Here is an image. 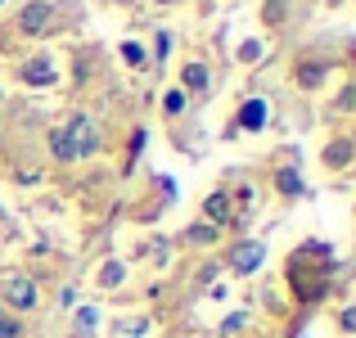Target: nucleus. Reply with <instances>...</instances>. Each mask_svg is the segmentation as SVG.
<instances>
[{"instance_id": "f257e3e1", "label": "nucleus", "mask_w": 356, "mask_h": 338, "mask_svg": "<svg viewBox=\"0 0 356 338\" xmlns=\"http://www.w3.org/2000/svg\"><path fill=\"white\" fill-rule=\"evenodd\" d=\"M50 149H54V158H63V163H72V158H90V154L99 149L95 122H90L86 113H77L68 127H59V131L50 136Z\"/></svg>"}, {"instance_id": "f03ea898", "label": "nucleus", "mask_w": 356, "mask_h": 338, "mask_svg": "<svg viewBox=\"0 0 356 338\" xmlns=\"http://www.w3.org/2000/svg\"><path fill=\"white\" fill-rule=\"evenodd\" d=\"M5 298L18 307V312H32V307H36V284L23 280V275H9L5 280Z\"/></svg>"}, {"instance_id": "7ed1b4c3", "label": "nucleus", "mask_w": 356, "mask_h": 338, "mask_svg": "<svg viewBox=\"0 0 356 338\" xmlns=\"http://www.w3.org/2000/svg\"><path fill=\"white\" fill-rule=\"evenodd\" d=\"M23 81H27V86H50V81H54V63H50V54H36V59H27Z\"/></svg>"}, {"instance_id": "20e7f679", "label": "nucleus", "mask_w": 356, "mask_h": 338, "mask_svg": "<svg viewBox=\"0 0 356 338\" xmlns=\"http://www.w3.org/2000/svg\"><path fill=\"white\" fill-rule=\"evenodd\" d=\"M50 14H54V9L45 5V0H36V5H27L23 14H18V27H23V32H41V27L50 23Z\"/></svg>"}, {"instance_id": "39448f33", "label": "nucleus", "mask_w": 356, "mask_h": 338, "mask_svg": "<svg viewBox=\"0 0 356 338\" xmlns=\"http://www.w3.org/2000/svg\"><path fill=\"white\" fill-rule=\"evenodd\" d=\"M239 127L243 131H261L266 127V99H248V104L239 108Z\"/></svg>"}, {"instance_id": "423d86ee", "label": "nucleus", "mask_w": 356, "mask_h": 338, "mask_svg": "<svg viewBox=\"0 0 356 338\" xmlns=\"http://www.w3.org/2000/svg\"><path fill=\"white\" fill-rule=\"evenodd\" d=\"M261 257H266L261 243H243V248L235 252V271H239V275H252V271L261 266Z\"/></svg>"}, {"instance_id": "0eeeda50", "label": "nucleus", "mask_w": 356, "mask_h": 338, "mask_svg": "<svg viewBox=\"0 0 356 338\" xmlns=\"http://www.w3.org/2000/svg\"><path fill=\"white\" fill-rule=\"evenodd\" d=\"M181 81H185V90H208V68L203 63H185V72H181Z\"/></svg>"}, {"instance_id": "6e6552de", "label": "nucleus", "mask_w": 356, "mask_h": 338, "mask_svg": "<svg viewBox=\"0 0 356 338\" xmlns=\"http://www.w3.org/2000/svg\"><path fill=\"white\" fill-rule=\"evenodd\" d=\"M203 212L212 217V225H221V221L230 217V199H226V194H212V199H208V208H203Z\"/></svg>"}, {"instance_id": "1a4fd4ad", "label": "nucleus", "mask_w": 356, "mask_h": 338, "mask_svg": "<svg viewBox=\"0 0 356 338\" xmlns=\"http://www.w3.org/2000/svg\"><path fill=\"white\" fill-rule=\"evenodd\" d=\"M275 185H280V190H284V194H302V176H298L293 167H284V172L275 176Z\"/></svg>"}, {"instance_id": "9d476101", "label": "nucleus", "mask_w": 356, "mask_h": 338, "mask_svg": "<svg viewBox=\"0 0 356 338\" xmlns=\"http://www.w3.org/2000/svg\"><path fill=\"white\" fill-rule=\"evenodd\" d=\"M163 113H167V118L185 113V90H167V95H163Z\"/></svg>"}, {"instance_id": "9b49d317", "label": "nucleus", "mask_w": 356, "mask_h": 338, "mask_svg": "<svg viewBox=\"0 0 356 338\" xmlns=\"http://www.w3.org/2000/svg\"><path fill=\"white\" fill-rule=\"evenodd\" d=\"M348 158H352V145H348V140H339V145H330L325 163H330V167H339V163H348Z\"/></svg>"}, {"instance_id": "f8f14e48", "label": "nucleus", "mask_w": 356, "mask_h": 338, "mask_svg": "<svg viewBox=\"0 0 356 338\" xmlns=\"http://www.w3.org/2000/svg\"><path fill=\"white\" fill-rule=\"evenodd\" d=\"M95 321H99V312H95V307H81V312H77V325H81V330H95Z\"/></svg>"}, {"instance_id": "ddd939ff", "label": "nucleus", "mask_w": 356, "mask_h": 338, "mask_svg": "<svg viewBox=\"0 0 356 338\" xmlns=\"http://www.w3.org/2000/svg\"><path fill=\"white\" fill-rule=\"evenodd\" d=\"M122 59H127V63H136V68H140V63H145V50H140L136 41H127V45H122Z\"/></svg>"}, {"instance_id": "4468645a", "label": "nucleus", "mask_w": 356, "mask_h": 338, "mask_svg": "<svg viewBox=\"0 0 356 338\" xmlns=\"http://www.w3.org/2000/svg\"><path fill=\"white\" fill-rule=\"evenodd\" d=\"M0 338H18V321L5 316V312H0Z\"/></svg>"}, {"instance_id": "2eb2a0df", "label": "nucleus", "mask_w": 356, "mask_h": 338, "mask_svg": "<svg viewBox=\"0 0 356 338\" xmlns=\"http://www.w3.org/2000/svg\"><path fill=\"white\" fill-rule=\"evenodd\" d=\"M298 77H302V86H316V81H321V77H325V68H312V63H307V68H302V72H298Z\"/></svg>"}, {"instance_id": "dca6fc26", "label": "nucleus", "mask_w": 356, "mask_h": 338, "mask_svg": "<svg viewBox=\"0 0 356 338\" xmlns=\"http://www.w3.org/2000/svg\"><path fill=\"white\" fill-rule=\"evenodd\" d=\"M99 280H104V284H122V266H118V261H108V266H104V275H99Z\"/></svg>"}, {"instance_id": "f3484780", "label": "nucleus", "mask_w": 356, "mask_h": 338, "mask_svg": "<svg viewBox=\"0 0 356 338\" xmlns=\"http://www.w3.org/2000/svg\"><path fill=\"white\" fill-rule=\"evenodd\" d=\"M235 330H243V312H235V316H226V325H221V334H235Z\"/></svg>"}, {"instance_id": "a211bd4d", "label": "nucleus", "mask_w": 356, "mask_h": 338, "mask_svg": "<svg viewBox=\"0 0 356 338\" xmlns=\"http://www.w3.org/2000/svg\"><path fill=\"white\" fill-rule=\"evenodd\" d=\"M257 54H261L257 41H243V45H239V59H257Z\"/></svg>"}, {"instance_id": "6ab92c4d", "label": "nucleus", "mask_w": 356, "mask_h": 338, "mask_svg": "<svg viewBox=\"0 0 356 338\" xmlns=\"http://www.w3.org/2000/svg\"><path fill=\"white\" fill-rule=\"evenodd\" d=\"M343 330H348V334H356V303L348 307V312H343Z\"/></svg>"}, {"instance_id": "aec40b11", "label": "nucleus", "mask_w": 356, "mask_h": 338, "mask_svg": "<svg viewBox=\"0 0 356 338\" xmlns=\"http://www.w3.org/2000/svg\"><path fill=\"white\" fill-rule=\"evenodd\" d=\"M212 234H217V225H208V230L199 225V230H190V239H194V243H203V239H212Z\"/></svg>"}, {"instance_id": "412c9836", "label": "nucleus", "mask_w": 356, "mask_h": 338, "mask_svg": "<svg viewBox=\"0 0 356 338\" xmlns=\"http://www.w3.org/2000/svg\"><path fill=\"white\" fill-rule=\"evenodd\" d=\"M167 50H172V36H167V32H158V45H154V54H167Z\"/></svg>"}]
</instances>
